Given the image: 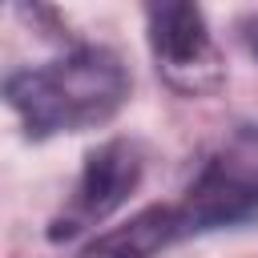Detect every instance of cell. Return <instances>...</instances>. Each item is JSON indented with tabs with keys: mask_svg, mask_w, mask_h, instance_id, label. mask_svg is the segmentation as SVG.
Wrapping results in <instances>:
<instances>
[{
	"mask_svg": "<svg viewBox=\"0 0 258 258\" xmlns=\"http://www.w3.org/2000/svg\"><path fill=\"white\" fill-rule=\"evenodd\" d=\"M129 69L113 48L77 44L48 64L12 73L4 81V97L28 137H56L105 125L129 101Z\"/></svg>",
	"mask_w": 258,
	"mask_h": 258,
	"instance_id": "cell-1",
	"label": "cell"
},
{
	"mask_svg": "<svg viewBox=\"0 0 258 258\" xmlns=\"http://www.w3.org/2000/svg\"><path fill=\"white\" fill-rule=\"evenodd\" d=\"M173 218L181 238L258 218V129L234 133L198 169L185 198L173 206Z\"/></svg>",
	"mask_w": 258,
	"mask_h": 258,
	"instance_id": "cell-2",
	"label": "cell"
},
{
	"mask_svg": "<svg viewBox=\"0 0 258 258\" xmlns=\"http://www.w3.org/2000/svg\"><path fill=\"white\" fill-rule=\"evenodd\" d=\"M149 48L157 60V73L169 89L185 97H206L226 81L222 52L214 44V32L206 24V12L185 0H161L145 8Z\"/></svg>",
	"mask_w": 258,
	"mask_h": 258,
	"instance_id": "cell-3",
	"label": "cell"
},
{
	"mask_svg": "<svg viewBox=\"0 0 258 258\" xmlns=\"http://www.w3.org/2000/svg\"><path fill=\"white\" fill-rule=\"evenodd\" d=\"M141 173H145V153L137 141L113 137V141L97 145L85 157V169H81L69 202L52 218L48 242H73L85 230L101 226L113 210H121L129 202V194L141 185Z\"/></svg>",
	"mask_w": 258,
	"mask_h": 258,
	"instance_id": "cell-4",
	"label": "cell"
},
{
	"mask_svg": "<svg viewBox=\"0 0 258 258\" xmlns=\"http://www.w3.org/2000/svg\"><path fill=\"white\" fill-rule=\"evenodd\" d=\"M177 218L173 206H149L141 214H133L125 226L101 234L97 242H89L77 258H157L169 242H177Z\"/></svg>",
	"mask_w": 258,
	"mask_h": 258,
	"instance_id": "cell-5",
	"label": "cell"
},
{
	"mask_svg": "<svg viewBox=\"0 0 258 258\" xmlns=\"http://www.w3.org/2000/svg\"><path fill=\"white\" fill-rule=\"evenodd\" d=\"M246 36H250V48H254V52H258V16H254V20H250V32H246Z\"/></svg>",
	"mask_w": 258,
	"mask_h": 258,
	"instance_id": "cell-6",
	"label": "cell"
}]
</instances>
